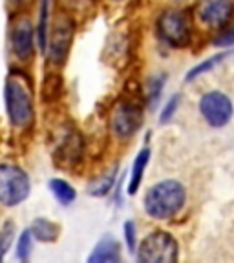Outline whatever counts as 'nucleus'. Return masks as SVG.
Instances as JSON below:
<instances>
[{
    "instance_id": "obj_1",
    "label": "nucleus",
    "mask_w": 234,
    "mask_h": 263,
    "mask_svg": "<svg viewBox=\"0 0 234 263\" xmlns=\"http://www.w3.org/2000/svg\"><path fill=\"white\" fill-rule=\"evenodd\" d=\"M185 205V189L174 179L161 181L145 196V210L156 219H169Z\"/></svg>"
},
{
    "instance_id": "obj_2",
    "label": "nucleus",
    "mask_w": 234,
    "mask_h": 263,
    "mask_svg": "<svg viewBox=\"0 0 234 263\" xmlns=\"http://www.w3.org/2000/svg\"><path fill=\"white\" fill-rule=\"evenodd\" d=\"M6 110L13 126L26 128L33 121V99L24 79L11 75L6 81Z\"/></svg>"
},
{
    "instance_id": "obj_3",
    "label": "nucleus",
    "mask_w": 234,
    "mask_h": 263,
    "mask_svg": "<svg viewBox=\"0 0 234 263\" xmlns=\"http://www.w3.org/2000/svg\"><path fill=\"white\" fill-rule=\"evenodd\" d=\"M29 179L26 172L15 164H0V203L16 206L29 196Z\"/></svg>"
},
{
    "instance_id": "obj_4",
    "label": "nucleus",
    "mask_w": 234,
    "mask_h": 263,
    "mask_svg": "<svg viewBox=\"0 0 234 263\" xmlns=\"http://www.w3.org/2000/svg\"><path fill=\"white\" fill-rule=\"evenodd\" d=\"M141 263H172L177 259V243L169 232L156 230L141 241L137 249Z\"/></svg>"
},
{
    "instance_id": "obj_5",
    "label": "nucleus",
    "mask_w": 234,
    "mask_h": 263,
    "mask_svg": "<svg viewBox=\"0 0 234 263\" xmlns=\"http://www.w3.org/2000/svg\"><path fill=\"white\" fill-rule=\"evenodd\" d=\"M157 29L163 41H167L170 46H187L190 41V24L187 16L181 11H167L159 16Z\"/></svg>"
},
{
    "instance_id": "obj_6",
    "label": "nucleus",
    "mask_w": 234,
    "mask_h": 263,
    "mask_svg": "<svg viewBox=\"0 0 234 263\" xmlns=\"http://www.w3.org/2000/svg\"><path fill=\"white\" fill-rule=\"evenodd\" d=\"M200 110L207 123L214 128L225 126L232 117V103L227 95L220 91H210L203 95L200 101Z\"/></svg>"
},
{
    "instance_id": "obj_7",
    "label": "nucleus",
    "mask_w": 234,
    "mask_h": 263,
    "mask_svg": "<svg viewBox=\"0 0 234 263\" xmlns=\"http://www.w3.org/2000/svg\"><path fill=\"white\" fill-rule=\"evenodd\" d=\"M143 110L136 103H121L112 114V130L119 139H128L139 130Z\"/></svg>"
},
{
    "instance_id": "obj_8",
    "label": "nucleus",
    "mask_w": 234,
    "mask_h": 263,
    "mask_svg": "<svg viewBox=\"0 0 234 263\" xmlns=\"http://www.w3.org/2000/svg\"><path fill=\"white\" fill-rule=\"evenodd\" d=\"M82 146H84V143H82L81 134L71 126L64 128L53 152L57 164L71 166V164L79 163V159H81V156H82Z\"/></svg>"
},
{
    "instance_id": "obj_9",
    "label": "nucleus",
    "mask_w": 234,
    "mask_h": 263,
    "mask_svg": "<svg viewBox=\"0 0 234 263\" xmlns=\"http://www.w3.org/2000/svg\"><path fill=\"white\" fill-rule=\"evenodd\" d=\"M71 41H74V22L61 21L55 26L53 33H51V39L48 42L49 59H51L53 64L64 62V59L70 53Z\"/></svg>"
},
{
    "instance_id": "obj_10",
    "label": "nucleus",
    "mask_w": 234,
    "mask_h": 263,
    "mask_svg": "<svg viewBox=\"0 0 234 263\" xmlns=\"http://www.w3.org/2000/svg\"><path fill=\"white\" fill-rule=\"evenodd\" d=\"M232 9V0H202L197 6V15L203 24L210 28H220L230 18Z\"/></svg>"
},
{
    "instance_id": "obj_11",
    "label": "nucleus",
    "mask_w": 234,
    "mask_h": 263,
    "mask_svg": "<svg viewBox=\"0 0 234 263\" xmlns=\"http://www.w3.org/2000/svg\"><path fill=\"white\" fill-rule=\"evenodd\" d=\"M13 51L21 61H28L33 55V28L31 22L22 18L15 24L11 35Z\"/></svg>"
},
{
    "instance_id": "obj_12",
    "label": "nucleus",
    "mask_w": 234,
    "mask_h": 263,
    "mask_svg": "<svg viewBox=\"0 0 234 263\" xmlns=\"http://www.w3.org/2000/svg\"><path fill=\"white\" fill-rule=\"evenodd\" d=\"M121 259V247L112 236H104L97 247L94 249L92 256L88 258L90 263H114Z\"/></svg>"
},
{
    "instance_id": "obj_13",
    "label": "nucleus",
    "mask_w": 234,
    "mask_h": 263,
    "mask_svg": "<svg viewBox=\"0 0 234 263\" xmlns=\"http://www.w3.org/2000/svg\"><path fill=\"white\" fill-rule=\"evenodd\" d=\"M59 232H61L59 225H55L53 221H49V219H46V218H37L31 225L33 238L44 243L55 241V239L59 238Z\"/></svg>"
},
{
    "instance_id": "obj_14",
    "label": "nucleus",
    "mask_w": 234,
    "mask_h": 263,
    "mask_svg": "<svg viewBox=\"0 0 234 263\" xmlns=\"http://www.w3.org/2000/svg\"><path fill=\"white\" fill-rule=\"evenodd\" d=\"M148 159H150V150L143 148L139 154H137L136 161H134V166H132V176H130V183H128V194H136L137 189L141 185V179H143L145 168H147Z\"/></svg>"
},
{
    "instance_id": "obj_15",
    "label": "nucleus",
    "mask_w": 234,
    "mask_h": 263,
    "mask_svg": "<svg viewBox=\"0 0 234 263\" xmlns=\"http://www.w3.org/2000/svg\"><path fill=\"white\" fill-rule=\"evenodd\" d=\"M49 190H51L55 199L64 206L71 205L75 201V197H77L74 186L64 179H51L49 181Z\"/></svg>"
},
{
    "instance_id": "obj_16",
    "label": "nucleus",
    "mask_w": 234,
    "mask_h": 263,
    "mask_svg": "<svg viewBox=\"0 0 234 263\" xmlns=\"http://www.w3.org/2000/svg\"><path fill=\"white\" fill-rule=\"evenodd\" d=\"M115 174H117V168H114L112 172L104 174V176H101V177H95L90 185H88V194H92V196H95V197L106 196V194L110 192L112 185H114Z\"/></svg>"
},
{
    "instance_id": "obj_17",
    "label": "nucleus",
    "mask_w": 234,
    "mask_h": 263,
    "mask_svg": "<svg viewBox=\"0 0 234 263\" xmlns=\"http://www.w3.org/2000/svg\"><path fill=\"white\" fill-rule=\"evenodd\" d=\"M61 90H62V79L55 73L48 75V77L44 79V82H42V99H46V101H55V99H59V95H61Z\"/></svg>"
},
{
    "instance_id": "obj_18",
    "label": "nucleus",
    "mask_w": 234,
    "mask_h": 263,
    "mask_svg": "<svg viewBox=\"0 0 234 263\" xmlns=\"http://www.w3.org/2000/svg\"><path fill=\"white\" fill-rule=\"evenodd\" d=\"M48 4L49 0H41V16H39L37 39L42 51L48 48Z\"/></svg>"
},
{
    "instance_id": "obj_19",
    "label": "nucleus",
    "mask_w": 234,
    "mask_h": 263,
    "mask_svg": "<svg viewBox=\"0 0 234 263\" xmlns=\"http://www.w3.org/2000/svg\"><path fill=\"white\" fill-rule=\"evenodd\" d=\"M31 241H33V234H31V229L24 230L19 238V243H16V258L19 259H28L29 254H31Z\"/></svg>"
},
{
    "instance_id": "obj_20",
    "label": "nucleus",
    "mask_w": 234,
    "mask_h": 263,
    "mask_svg": "<svg viewBox=\"0 0 234 263\" xmlns=\"http://www.w3.org/2000/svg\"><path fill=\"white\" fill-rule=\"evenodd\" d=\"M223 57H225V53H220V55H216V57H210L209 61L202 62V64H197L196 68H192V70L189 71V75H187V81H192V79H196L197 75H202L203 71L210 70V68H214L216 64H220V62L223 61Z\"/></svg>"
},
{
    "instance_id": "obj_21",
    "label": "nucleus",
    "mask_w": 234,
    "mask_h": 263,
    "mask_svg": "<svg viewBox=\"0 0 234 263\" xmlns=\"http://www.w3.org/2000/svg\"><path fill=\"white\" fill-rule=\"evenodd\" d=\"M11 241H13V223L8 221L4 225V229L0 230V261H2V258H4L6 252H8Z\"/></svg>"
},
{
    "instance_id": "obj_22",
    "label": "nucleus",
    "mask_w": 234,
    "mask_h": 263,
    "mask_svg": "<svg viewBox=\"0 0 234 263\" xmlns=\"http://www.w3.org/2000/svg\"><path fill=\"white\" fill-rule=\"evenodd\" d=\"M165 77H152L147 84V93H148V101L150 104H156L157 97L161 95V88H163Z\"/></svg>"
},
{
    "instance_id": "obj_23",
    "label": "nucleus",
    "mask_w": 234,
    "mask_h": 263,
    "mask_svg": "<svg viewBox=\"0 0 234 263\" xmlns=\"http://www.w3.org/2000/svg\"><path fill=\"white\" fill-rule=\"evenodd\" d=\"M124 238H127L128 251H136V227L132 221L124 223Z\"/></svg>"
},
{
    "instance_id": "obj_24",
    "label": "nucleus",
    "mask_w": 234,
    "mask_h": 263,
    "mask_svg": "<svg viewBox=\"0 0 234 263\" xmlns=\"http://www.w3.org/2000/svg\"><path fill=\"white\" fill-rule=\"evenodd\" d=\"M177 101H179V97H177V95H174V97L169 101V104L165 106L163 114H161V123H167V121L172 117V114L176 111V108H177Z\"/></svg>"
},
{
    "instance_id": "obj_25",
    "label": "nucleus",
    "mask_w": 234,
    "mask_h": 263,
    "mask_svg": "<svg viewBox=\"0 0 234 263\" xmlns=\"http://www.w3.org/2000/svg\"><path fill=\"white\" fill-rule=\"evenodd\" d=\"M218 44L220 46H229V44H234V31L232 33H225L222 39H218Z\"/></svg>"
},
{
    "instance_id": "obj_26",
    "label": "nucleus",
    "mask_w": 234,
    "mask_h": 263,
    "mask_svg": "<svg viewBox=\"0 0 234 263\" xmlns=\"http://www.w3.org/2000/svg\"><path fill=\"white\" fill-rule=\"evenodd\" d=\"M115 2H119V0H115Z\"/></svg>"
}]
</instances>
